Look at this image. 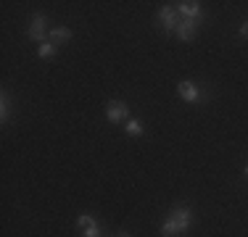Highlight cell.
Listing matches in <instances>:
<instances>
[{
    "label": "cell",
    "instance_id": "14",
    "mask_svg": "<svg viewBox=\"0 0 248 237\" xmlns=\"http://www.w3.org/2000/svg\"><path fill=\"white\" fill-rule=\"evenodd\" d=\"M114 237H129L127 232H119V235H114Z\"/></svg>",
    "mask_w": 248,
    "mask_h": 237
},
{
    "label": "cell",
    "instance_id": "8",
    "mask_svg": "<svg viewBox=\"0 0 248 237\" xmlns=\"http://www.w3.org/2000/svg\"><path fill=\"white\" fill-rule=\"evenodd\" d=\"M196 32H198V24H193V21H185L182 19V24L180 27H177V37L182 40V43H193V40H196Z\"/></svg>",
    "mask_w": 248,
    "mask_h": 237
},
{
    "label": "cell",
    "instance_id": "1",
    "mask_svg": "<svg viewBox=\"0 0 248 237\" xmlns=\"http://www.w3.org/2000/svg\"><path fill=\"white\" fill-rule=\"evenodd\" d=\"M190 224H193L190 208H187V206H174V208L169 211L167 222L161 224V235L164 237H180L190 229Z\"/></svg>",
    "mask_w": 248,
    "mask_h": 237
},
{
    "label": "cell",
    "instance_id": "2",
    "mask_svg": "<svg viewBox=\"0 0 248 237\" xmlns=\"http://www.w3.org/2000/svg\"><path fill=\"white\" fill-rule=\"evenodd\" d=\"M156 19H158V24H161L164 32H177V27L182 24V16H180V11H177L174 5H161L158 14H156Z\"/></svg>",
    "mask_w": 248,
    "mask_h": 237
},
{
    "label": "cell",
    "instance_id": "10",
    "mask_svg": "<svg viewBox=\"0 0 248 237\" xmlns=\"http://www.w3.org/2000/svg\"><path fill=\"white\" fill-rule=\"evenodd\" d=\"M124 132L129 134V137H143L145 134V127L140 118H127V124H124Z\"/></svg>",
    "mask_w": 248,
    "mask_h": 237
},
{
    "label": "cell",
    "instance_id": "7",
    "mask_svg": "<svg viewBox=\"0 0 248 237\" xmlns=\"http://www.w3.org/2000/svg\"><path fill=\"white\" fill-rule=\"evenodd\" d=\"M45 16L43 14H34L32 19H29V29H27V34H29V40H34V43H37V40H43L45 37Z\"/></svg>",
    "mask_w": 248,
    "mask_h": 237
},
{
    "label": "cell",
    "instance_id": "12",
    "mask_svg": "<svg viewBox=\"0 0 248 237\" xmlns=\"http://www.w3.org/2000/svg\"><path fill=\"white\" fill-rule=\"evenodd\" d=\"M56 53H58V47L53 43H40V47H37V56L40 58H53Z\"/></svg>",
    "mask_w": 248,
    "mask_h": 237
},
{
    "label": "cell",
    "instance_id": "4",
    "mask_svg": "<svg viewBox=\"0 0 248 237\" xmlns=\"http://www.w3.org/2000/svg\"><path fill=\"white\" fill-rule=\"evenodd\" d=\"M106 118H108L111 124H122L129 118V108L124 100H108L106 103Z\"/></svg>",
    "mask_w": 248,
    "mask_h": 237
},
{
    "label": "cell",
    "instance_id": "15",
    "mask_svg": "<svg viewBox=\"0 0 248 237\" xmlns=\"http://www.w3.org/2000/svg\"><path fill=\"white\" fill-rule=\"evenodd\" d=\"M243 171H246V177H248V163H246V169H243Z\"/></svg>",
    "mask_w": 248,
    "mask_h": 237
},
{
    "label": "cell",
    "instance_id": "6",
    "mask_svg": "<svg viewBox=\"0 0 248 237\" xmlns=\"http://www.w3.org/2000/svg\"><path fill=\"white\" fill-rule=\"evenodd\" d=\"M77 227L82 229V237H100V224L95 222V216H90V213H82V216L77 219Z\"/></svg>",
    "mask_w": 248,
    "mask_h": 237
},
{
    "label": "cell",
    "instance_id": "3",
    "mask_svg": "<svg viewBox=\"0 0 248 237\" xmlns=\"http://www.w3.org/2000/svg\"><path fill=\"white\" fill-rule=\"evenodd\" d=\"M177 11H180V16L185 21H193V24H201L206 19L203 8H201V3H196V0H185V3H177Z\"/></svg>",
    "mask_w": 248,
    "mask_h": 237
},
{
    "label": "cell",
    "instance_id": "9",
    "mask_svg": "<svg viewBox=\"0 0 248 237\" xmlns=\"http://www.w3.org/2000/svg\"><path fill=\"white\" fill-rule=\"evenodd\" d=\"M69 40H72V29H69V27L50 29V43L53 45H63V43H69Z\"/></svg>",
    "mask_w": 248,
    "mask_h": 237
},
{
    "label": "cell",
    "instance_id": "5",
    "mask_svg": "<svg viewBox=\"0 0 248 237\" xmlns=\"http://www.w3.org/2000/svg\"><path fill=\"white\" fill-rule=\"evenodd\" d=\"M177 95H180L185 103H198V100H203L201 87L196 85V82H190V79H182L180 85H177Z\"/></svg>",
    "mask_w": 248,
    "mask_h": 237
},
{
    "label": "cell",
    "instance_id": "11",
    "mask_svg": "<svg viewBox=\"0 0 248 237\" xmlns=\"http://www.w3.org/2000/svg\"><path fill=\"white\" fill-rule=\"evenodd\" d=\"M8 116H11V95L8 92H0V121H8Z\"/></svg>",
    "mask_w": 248,
    "mask_h": 237
},
{
    "label": "cell",
    "instance_id": "13",
    "mask_svg": "<svg viewBox=\"0 0 248 237\" xmlns=\"http://www.w3.org/2000/svg\"><path fill=\"white\" fill-rule=\"evenodd\" d=\"M238 34H240V37H248V21H243V24H240Z\"/></svg>",
    "mask_w": 248,
    "mask_h": 237
}]
</instances>
